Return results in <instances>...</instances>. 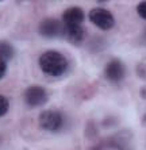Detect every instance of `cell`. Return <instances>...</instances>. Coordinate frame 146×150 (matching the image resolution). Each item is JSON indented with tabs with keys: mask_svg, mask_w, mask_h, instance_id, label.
Listing matches in <instances>:
<instances>
[{
	"mask_svg": "<svg viewBox=\"0 0 146 150\" xmlns=\"http://www.w3.org/2000/svg\"><path fill=\"white\" fill-rule=\"evenodd\" d=\"M39 68L45 74L52 77L62 76L68 69V59L62 53L56 50H49L42 53L39 57Z\"/></svg>",
	"mask_w": 146,
	"mask_h": 150,
	"instance_id": "1",
	"label": "cell"
},
{
	"mask_svg": "<svg viewBox=\"0 0 146 150\" xmlns=\"http://www.w3.org/2000/svg\"><path fill=\"white\" fill-rule=\"evenodd\" d=\"M38 122L43 130L49 131V133H57V131L61 130V127L64 125V116L58 111L46 110V111L41 112Z\"/></svg>",
	"mask_w": 146,
	"mask_h": 150,
	"instance_id": "2",
	"label": "cell"
},
{
	"mask_svg": "<svg viewBox=\"0 0 146 150\" xmlns=\"http://www.w3.org/2000/svg\"><path fill=\"white\" fill-rule=\"evenodd\" d=\"M89 21L96 26L97 28L100 30H111L112 27L115 26V18L114 15L111 14V11L106 10V8H100V7H96L94 10L89 11Z\"/></svg>",
	"mask_w": 146,
	"mask_h": 150,
	"instance_id": "3",
	"label": "cell"
},
{
	"mask_svg": "<svg viewBox=\"0 0 146 150\" xmlns=\"http://www.w3.org/2000/svg\"><path fill=\"white\" fill-rule=\"evenodd\" d=\"M64 23L54 18H45L38 26V33L45 38H57L62 37Z\"/></svg>",
	"mask_w": 146,
	"mask_h": 150,
	"instance_id": "4",
	"label": "cell"
},
{
	"mask_svg": "<svg viewBox=\"0 0 146 150\" xmlns=\"http://www.w3.org/2000/svg\"><path fill=\"white\" fill-rule=\"evenodd\" d=\"M49 96L45 88L39 85H31L24 91V101L28 107H41L47 101Z\"/></svg>",
	"mask_w": 146,
	"mask_h": 150,
	"instance_id": "5",
	"label": "cell"
},
{
	"mask_svg": "<svg viewBox=\"0 0 146 150\" xmlns=\"http://www.w3.org/2000/svg\"><path fill=\"white\" fill-rule=\"evenodd\" d=\"M104 76L108 81L111 83H119L125 79L126 76V68L125 64L120 59H110L104 68Z\"/></svg>",
	"mask_w": 146,
	"mask_h": 150,
	"instance_id": "6",
	"label": "cell"
},
{
	"mask_svg": "<svg viewBox=\"0 0 146 150\" xmlns=\"http://www.w3.org/2000/svg\"><path fill=\"white\" fill-rule=\"evenodd\" d=\"M85 14L80 7H69L64 11L62 23L65 26H83Z\"/></svg>",
	"mask_w": 146,
	"mask_h": 150,
	"instance_id": "7",
	"label": "cell"
},
{
	"mask_svg": "<svg viewBox=\"0 0 146 150\" xmlns=\"http://www.w3.org/2000/svg\"><path fill=\"white\" fill-rule=\"evenodd\" d=\"M62 37L72 45H80L85 38V30L83 26H65L64 25Z\"/></svg>",
	"mask_w": 146,
	"mask_h": 150,
	"instance_id": "8",
	"label": "cell"
},
{
	"mask_svg": "<svg viewBox=\"0 0 146 150\" xmlns=\"http://www.w3.org/2000/svg\"><path fill=\"white\" fill-rule=\"evenodd\" d=\"M15 56V49L7 41H0V59L3 61H10L12 57Z\"/></svg>",
	"mask_w": 146,
	"mask_h": 150,
	"instance_id": "9",
	"label": "cell"
},
{
	"mask_svg": "<svg viewBox=\"0 0 146 150\" xmlns=\"http://www.w3.org/2000/svg\"><path fill=\"white\" fill-rule=\"evenodd\" d=\"M8 108H10V101L6 96L0 95V118L3 115H6L8 112Z\"/></svg>",
	"mask_w": 146,
	"mask_h": 150,
	"instance_id": "10",
	"label": "cell"
},
{
	"mask_svg": "<svg viewBox=\"0 0 146 150\" xmlns=\"http://www.w3.org/2000/svg\"><path fill=\"white\" fill-rule=\"evenodd\" d=\"M137 12L142 19L146 21V1H141V3L137 6Z\"/></svg>",
	"mask_w": 146,
	"mask_h": 150,
	"instance_id": "11",
	"label": "cell"
},
{
	"mask_svg": "<svg viewBox=\"0 0 146 150\" xmlns=\"http://www.w3.org/2000/svg\"><path fill=\"white\" fill-rule=\"evenodd\" d=\"M6 73H7V62L0 59V80L6 76Z\"/></svg>",
	"mask_w": 146,
	"mask_h": 150,
	"instance_id": "12",
	"label": "cell"
}]
</instances>
